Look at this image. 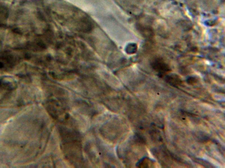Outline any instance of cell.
<instances>
[{"mask_svg":"<svg viewBox=\"0 0 225 168\" xmlns=\"http://www.w3.org/2000/svg\"><path fill=\"white\" fill-rule=\"evenodd\" d=\"M151 161L148 158H144L141 161H140L139 163V165H140V167H149L151 166V164L150 163Z\"/></svg>","mask_w":225,"mask_h":168,"instance_id":"7a4b0ae2","label":"cell"},{"mask_svg":"<svg viewBox=\"0 0 225 168\" xmlns=\"http://www.w3.org/2000/svg\"><path fill=\"white\" fill-rule=\"evenodd\" d=\"M153 67L156 71L160 72H166L169 71V68L163 62H157L154 63Z\"/></svg>","mask_w":225,"mask_h":168,"instance_id":"6da1fadb","label":"cell"}]
</instances>
